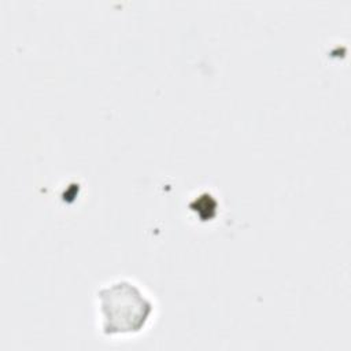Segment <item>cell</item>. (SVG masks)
I'll return each mask as SVG.
<instances>
[{
  "label": "cell",
  "mask_w": 351,
  "mask_h": 351,
  "mask_svg": "<svg viewBox=\"0 0 351 351\" xmlns=\"http://www.w3.org/2000/svg\"><path fill=\"white\" fill-rule=\"evenodd\" d=\"M106 335L134 333L145 325L152 304L132 282L121 280L97 291Z\"/></svg>",
  "instance_id": "1"
}]
</instances>
